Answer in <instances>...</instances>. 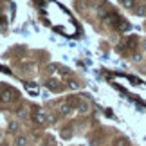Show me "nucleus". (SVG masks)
Listing matches in <instances>:
<instances>
[{"label":"nucleus","instance_id":"nucleus-1","mask_svg":"<svg viewBox=\"0 0 146 146\" xmlns=\"http://www.w3.org/2000/svg\"><path fill=\"white\" fill-rule=\"evenodd\" d=\"M15 98H16V92L13 88L4 87L2 90H0V101H2V103H9V101H13Z\"/></svg>","mask_w":146,"mask_h":146},{"label":"nucleus","instance_id":"nucleus-2","mask_svg":"<svg viewBox=\"0 0 146 146\" xmlns=\"http://www.w3.org/2000/svg\"><path fill=\"white\" fill-rule=\"evenodd\" d=\"M78 110H80L81 114H87V112L90 110V105H88L87 101H80V103H78Z\"/></svg>","mask_w":146,"mask_h":146},{"label":"nucleus","instance_id":"nucleus-3","mask_svg":"<svg viewBox=\"0 0 146 146\" xmlns=\"http://www.w3.org/2000/svg\"><path fill=\"white\" fill-rule=\"evenodd\" d=\"M35 121L38 123V125H45V123H47V115L42 114V112H38V114L35 115Z\"/></svg>","mask_w":146,"mask_h":146},{"label":"nucleus","instance_id":"nucleus-4","mask_svg":"<svg viewBox=\"0 0 146 146\" xmlns=\"http://www.w3.org/2000/svg\"><path fill=\"white\" fill-rule=\"evenodd\" d=\"M70 110H72V106H70L69 103H61V105H60V112H61V114H69Z\"/></svg>","mask_w":146,"mask_h":146},{"label":"nucleus","instance_id":"nucleus-5","mask_svg":"<svg viewBox=\"0 0 146 146\" xmlns=\"http://www.w3.org/2000/svg\"><path fill=\"white\" fill-rule=\"evenodd\" d=\"M7 130H9L11 133H15L16 130H18V123H16V121H9V125H7Z\"/></svg>","mask_w":146,"mask_h":146},{"label":"nucleus","instance_id":"nucleus-6","mask_svg":"<svg viewBox=\"0 0 146 146\" xmlns=\"http://www.w3.org/2000/svg\"><path fill=\"white\" fill-rule=\"evenodd\" d=\"M47 87H50L52 90H60V83L56 81V80H49L47 81Z\"/></svg>","mask_w":146,"mask_h":146},{"label":"nucleus","instance_id":"nucleus-7","mask_svg":"<svg viewBox=\"0 0 146 146\" xmlns=\"http://www.w3.org/2000/svg\"><path fill=\"white\" fill-rule=\"evenodd\" d=\"M16 146H27V137H24V135L16 137Z\"/></svg>","mask_w":146,"mask_h":146},{"label":"nucleus","instance_id":"nucleus-8","mask_svg":"<svg viewBox=\"0 0 146 146\" xmlns=\"http://www.w3.org/2000/svg\"><path fill=\"white\" fill-rule=\"evenodd\" d=\"M121 4L125 5L126 9H132L133 7V0H121Z\"/></svg>","mask_w":146,"mask_h":146},{"label":"nucleus","instance_id":"nucleus-9","mask_svg":"<svg viewBox=\"0 0 146 146\" xmlns=\"http://www.w3.org/2000/svg\"><path fill=\"white\" fill-rule=\"evenodd\" d=\"M135 13H137V15H146V7H144V5H141V7L135 9Z\"/></svg>","mask_w":146,"mask_h":146},{"label":"nucleus","instance_id":"nucleus-10","mask_svg":"<svg viewBox=\"0 0 146 146\" xmlns=\"http://www.w3.org/2000/svg\"><path fill=\"white\" fill-rule=\"evenodd\" d=\"M67 85H69V87L72 88V90H76V88H78V85H76L74 81H67Z\"/></svg>","mask_w":146,"mask_h":146},{"label":"nucleus","instance_id":"nucleus-11","mask_svg":"<svg viewBox=\"0 0 146 146\" xmlns=\"http://www.w3.org/2000/svg\"><path fill=\"white\" fill-rule=\"evenodd\" d=\"M143 47H144V49H146V40H144V42H143Z\"/></svg>","mask_w":146,"mask_h":146},{"label":"nucleus","instance_id":"nucleus-12","mask_svg":"<svg viewBox=\"0 0 146 146\" xmlns=\"http://www.w3.org/2000/svg\"><path fill=\"white\" fill-rule=\"evenodd\" d=\"M2 137H4V135H2V132H0V141H2Z\"/></svg>","mask_w":146,"mask_h":146}]
</instances>
